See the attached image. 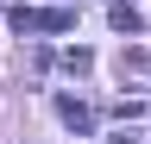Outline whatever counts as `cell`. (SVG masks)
<instances>
[{
    "instance_id": "3",
    "label": "cell",
    "mask_w": 151,
    "mask_h": 144,
    "mask_svg": "<svg viewBox=\"0 0 151 144\" xmlns=\"http://www.w3.org/2000/svg\"><path fill=\"white\" fill-rule=\"evenodd\" d=\"M145 69H151V57H145L139 44H132V50H120V82H126V75H145Z\"/></svg>"
},
{
    "instance_id": "2",
    "label": "cell",
    "mask_w": 151,
    "mask_h": 144,
    "mask_svg": "<svg viewBox=\"0 0 151 144\" xmlns=\"http://www.w3.org/2000/svg\"><path fill=\"white\" fill-rule=\"evenodd\" d=\"M6 25L19 31V38H25V31H44V13H32V6H13V13H6Z\"/></svg>"
},
{
    "instance_id": "1",
    "label": "cell",
    "mask_w": 151,
    "mask_h": 144,
    "mask_svg": "<svg viewBox=\"0 0 151 144\" xmlns=\"http://www.w3.org/2000/svg\"><path fill=\"white\" fill-rule=\"evenodd\" d=\"M57 113H63V125H69V132H88V125H94V113H88L76 94H63V100H57Z\"/></svg>"
},
{
    "instance_id": "7",
    "label": "cell",
    "mask_w": 151,
    "mask_h": 144,
    "mask_svg": "<svg viewBox=\"0 0 151 144\" xmlns=\"http://www.w3.org/2000/svg\"><path fill=\"white\" fill-rule=\"evenodd\" d=\"M107 144H145V138H139V132H113Z\"/></svg>"
},
{
    "instance_id": "5",
    "label": "cell",
    "mask_w": 151,
    "mask_h": 144,
    "mask_svg": "<svg viewBox=\"0 0 151 144\" xmlns=\"http://www.w3.org/2000/svg\"><path fill=\"white\" fill-rule=\"evenodd\" d=\"M63 69H69V75H88L94 57H88V50H63Z\"/></svg>"
},
{
    "instance_id": "4",
    "label": "cell",
    "mask_w": 151,
    "mask_h": 144,
    "mask_svg": "<svg viewBox=\"0 0 151 144\" xmlns=\"http://www.w3.org/2000/svg\"><path fill=\"white\" fill-rule=\"evenodd\" d=\"M107 19H113V31H139V25H145V19H139V6H113Z\"/></svg>"
},
{
    "instance_id": "6",
    "label": "cell",
    "mask_w": 151,
    "mask_h": 144,
    "mask_svg": "<svg viewBox=\"0 0 151 144\" xmlns=\"http://www.w3.org/2000/svg\"><path fill=\"white\" fill-rule=\"evenodd\" d=\"M69 25H76L69 6H50V13H44V31H69Z\"/></svg>"
}]
</instances>
